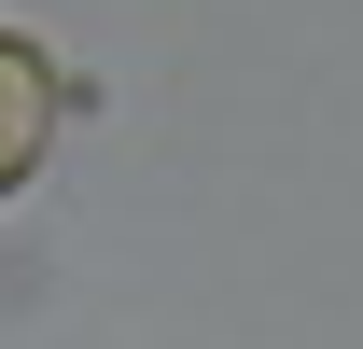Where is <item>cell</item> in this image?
<instances>
[{
    "mask_svg": "<svg viewBox=\"0 0 363 349\" xmlns=\"http://www.w3.org/2000/svg\"><path fill=\"white\" fill-rule=\"evenodd\" d=\"M56 112H70V84H56V56L28 43V28H0V196H14V182L43 168Z\"/></svg>",
    "mask_w": 363,
    "mask_h": 349,
    "instance_id": "obj_1",
    "label": "cell"
}]
</instances>
